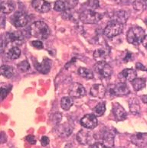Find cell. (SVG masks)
Wrapping results in <instances>:
<instances>
[{
  "instance_id": "6da1fadb",
  "label": "cell",
  "mask_w": 147,
  "mask_h": 148,
  "mask_svg": "<svg viewBox=\"0 0 147 148\" xmlns=\"http://www.w3.org/2000/svg\"><path fill=\"white\" fill-rule=\"evenodd\" d=\"M30 34L38 39L45 40L50 35V29L44 21H35L30 27Z\"/></svg>"
},
{
  "instance_id": "7a4b0ae2",
  "label": "cell",
  "mask_w": 147,
  "mask_h": 148,
  "mask_svg": "<svg viewBox=\"0 0 147 148\" xmlns=\"http://www.w3.org/2000/svg\"><path fill=\"white\" fill-rule=\"evenodd\" d=\"M144 37H145L144 30L139 26H134L130 28L126 34L127 41L133 45H139V44H142Z\"/></svg>"
},
{
  "instance_id": "3957f363",
  "label": "cell",
  "mask_w": 147,
  "mask_h": 148,
  "mask_svg": "<svg viewBox=\"0 0 147 148\" xmlns=\"http://www.w3.org/2000/svg\"><path fill=\"white\" fill-rule=\"evenodd\" d=\"M123 30H124V24L112 20L110 22L107 24V27L104 31V33L105 36L107 38H113L121 34Z\"/></svg>"
},
{
  "instance_id": "277c9868",
  "label": "cell",
  "mask_w": 147,
  "mask_h": 148,
  "mask_svg": "<svg viewBox=\"0 0 147 148\" xmlns=\"http://www.w3.org/2000/svg\"><path fill=\"white\" fill-rule=\"evenodd\" d=\"M103 15L94 10L87 9L80 14V20L84 24H96L102 19Z\"/></svg>"
},
{
  "instance_id": "5b68a950",
  "label": "cell",
  "mask_w": 147,
  "mask_h": 148,
  "mask_svg": "<svg viewBox=\"0 0 147 148\" xmlns=\"http://www.w3.org/2000/svg\"><path fill=\"white\" fill-rule=\"evenodd\" d=\"M94 71L100 76L104 78H107L111 76L113 74V68L107 62L99 61L94 66Z\"/></svg>"
},
{
  "instance_id": "8992f818",
  "label": "cell",
  "mask_w": 147,
  "mask_h": 148,
  "mask_svg": "<svg viewBox=\"0 0 147 148\" xmlns=\"http://www.w3.org/2000/svg\"><path fill=\"white\" fill-rule=\"evenodd\" d=\"M109 92L110 95L117 96L126 95L130 93V89L125 83H119L110 85L109 86Z\"/></svg>"
},
{
  "instance_id": "52a82bcc",
  "label": "cell",
  "mask_w": 147,
  "mask_h": 148,
  "mask_svg": "<svg viewBox=\"0 0 147 148\" xmlns=\"http://www.w3.org/2000/svg\"><path fill=\"white\" fill-rule=\"evenodd\" d=\"M11 21L13 24V25L16 28H22L28 24V16L27 14L23 12H15L13 16L11 18Z\"/></svg>"
},
{
  "instance_id": "ba28073f",
  "label": "cell",
  "mask_w": 147,
  "mask_h": 148,
  "mask_svg": "<svg viewBox=\"0 0 147 148\" xmlns=\"http://www.w3.org/2000/svg\"><path fill=\"white\" fill-rule=\"evenodd\" d=\"M77 141L83 145H88L94 141V134L88 130H81L77 134Z\"/></svg>"
},
{
  "instance_id": "9c48e42d",
  "label": "cell",
  "mask_w": 147,
  "mask_h": 148,
  "mask_svg": "<svg viewBox=\"0 0 147 148\" xmlns=\"http://www.w3.org/2000/svg\"><path fill=\"white\" fill-rule=\"evenodd\" d=\"M97 119L94 114H86L81 119V125L87 129H94L97 126Z\"/></svg>"
},
{
  "instance_id": "30bf717a",
  "label": "cell",
  "mask_w": 147,
  "mask_h": 148,
  "mask_svg": "<svg viewBox=\"0 0 147 148\" xmlns=\"http://www.w3.org/2000/svg\"><path fill=\"white\" fill-rule=\"evenodd\" d=\"M86 89L83 85L75 83L71 85L69 89V95L71 98H81L86 95Z\"/></svg>"
},
{
  "instance_id": "8fae6325",
  "label": "cell",
  "mask_w": 147,
  "mask_h": 148,
  "mask_svg": "<svg viewBox=\"0 0 147 148\" xmlns=\"http://www.w3.org/2000/svg\"><path fill=\"white\" fill-rule=\"evenodd\" d=\"M32 6L40 13H46L51 9V4L45 0H32Z\"/></svg>"
},
{
  "instance_id": "7c38bea8",
  "label": "cell",
  "mask_w": 147,
  "mask_h": 148,
  "mask_svg": "<svg viewBox=\"0 0 147 148\" xmlns=\"http://www.w3.org/2000/svg\"><path fill=\"white\" fill-rule=\"evenodd\" d=\"M23 40L24 36L21 32H9L6 34V43H12V45H21Z\"/></svg>"
},
{
  "instance_id": "4fadbf2b",
  "label": "cell",
  "mask_w": 147,
  "mask_h": 148,
  "mask_svg": "<svg viewBox=\"0 0 147 148\" xmlns=\"http://www.w3.org/2000/svg\"><path fill=\"white\" fill-rule=\"evenodd\" d=\"M137 71L133 69H125L119 74V79L121 80V83L132 82L137 78Z\"/></svg>"
},
{
  "instance_id": "5bb4252c",
  "label": "cell",
  "mask_w": 147,
  "mask_h": 148,
  "mask_svg": "<svg viewBox=\"0 0 147 148\" xmlns=\"http://www.w3.org/2000/svg\"><path fill=\"white\" fill-rule=\"evenodd\" d=\"M131 141L139 147L147 146V133H137L131 136Z\"/></svg>"
},
{
  "instance_id": "9a60e30c",
  "label": "cell",
  "mask_w": 147,
  "mask_h": 148,
  "mask_svg": "<svg viewBox=\"0 0 147 148\" xmlns=\"http://www.w3.org/2000/svg\"><path fill=\"white\" fill-rule=\"evenodd\" d=\"M34 66L35 70H38L39 72L43 74H47L51 70V60L48 58H45L42 61V63H39L37 61L34 62Z\"/></svg>"
},
{
  "instance_id": "2e32d148",
  "label": "cell",
  "mask_w": 147,
  "mask_h": 148,
  "mask_svg": "<svg viewBox=\"0 0 147 148\" xmlns=\"http://www.w3.org/2000/svg\"><path fill=\"white\" fill-rule=\"evenodd\" d=\"M113 114L115 119L119 121H124L126 119V112L123 107L119 103H114L112 108Z\"/></svg>"
},
{
  "instance_id": "e0dca14e",
  "label": "cell",
  "mask_w": 147,
  "mask_h": 148,
  "mask_svg": "<svg viewBox=\"0 0 147 148\" xmlns=\"http://www.w3.org/2000/svg\"><path fill=\"white\" fill-rule=\"evenodd\" d=\"M90 93L93 97L103 99L106 95V88L102 84H94L90 88Z\"/></svg>"
},
{
  "instance_id": "ac0fdd59",
  "label": "cell",
  "mask_w": 147,
  "mask_h": 148,
  "mask_svg": "<svg viewBox=\"0 0 147 148\" xmlns=\"http://www.w3.org/2000/svg\"><path fill=\"white\" fill-rule=\"evenodd\" d=\"M15 9V2L12 0H6L2 1L1 3V9L2 12L4 14L12 13Z\"/></svg>"
},
{
  "instance_id": "d6986e66",
  "label": "cell",
  "mask_w": 147,
  "mask_h": 148,
  "mask_svg": "<svg viewBox=\"0 0 147 148\" xmlns=\"http://www.w3.org/2000/svg\"><path fill=\"white\" fill-rule=\"evenodd\" d=\"M102 143L107 148H111L114 144V135L110 131H105L102 137Z\"/></svg>"
},
{
  "instance_id": "ffe728a7",
  "label": "cell",
  "mask_w": 147,
  "mask_h": 148,
  "mask_svg": "<svg viewBox=\"0 0 147 148\" xmlns=\"http://www.w3.org/2000/svg\"><path fill=\"white\" fill-rule=\"evenodd\" d=\"M73 127L68 124H63L57 127V132L61 137H68L72 133Z\"/></svg>"
},
{
  "instance_id": "44dd1931",
  "label": "cell",
  "mask_w": 147,
  "mask_h": 148,
  "mask_svg": "<svg viewBox=\"0 0 147 148\" xmlns=\"http://www.w3.org/2000/svg\"><path fill=\"white\" fill-rule=\"evenodd\" d=\"M128 14L125 11H117V12L114 13V17L112 20L117 21L118 22H120L122 24H124L127 21Z\"/></svg>"
},
{
  "instance_id": "7402d4cb",
  "label": "cell",
  "mask_w": 147,
  "mask_h": 148,
  "mask_svg": "<svg viewBox=\"0 0 147 148\" xmlns=\"http://www.w3.org/2000/svg\"><path fill=\"white\" fill-rule=\"evenodd\" d=\"M129 106L131 113L133 114H139L140 112V106L137 99H131L129 101Z\"/></svg>"
},
{
  "instance_id": "603a6c76",
  "label": "cell",
  "mask_w": 147,
  "mask_h": 148,
  "mask_svg": "<svg viewBox=\"0 0 147 148\" xmlns=\"http://www.w3.org/2000/svg\"><path fill=\"white\" fill-rule=\"evenodd\" d=\"M21 55V50L17 47H13L12 48H10L7 51L6 57L10 60H16L19 58Z\"/></svg>"
},
{
  "instance_id": "cb8c5ba5",
  "label": "cell",
  "mask_w": 147,
  "mask_h": 148,
  "mask_svg": "<svg viewBox=\"0 0 147 148\" xmlns=\"http://www.w3.org/2000/svg\"><path fill=\"white\" fill-rule=\"evenodd\" d=\"M1 73L6 78H12L15 74V70L12 66L8 65H2L1 66Z\"/></svg>"
},
{
  "instance_id": "d4e9b609",
  "label": "cell",
  "mask_w": 147,
  "mask_h": 148,
  "mask_svg": "<svg viewBox=\"0 0 147 148\" xmlns=\"http://www.w3.org/2000/svg\"><path fill=\"white\" fill-rule=\"evenodd\" d=\"M132 86H133V89L136 91H139L143 88H145L146 84V81L145 79L143 78H136L133 81L131 82Z\"/></svg>"
},
{
  "instance_id": "484cf974",
  "label": "cell",
  "mask_w": 147,
  "mask_h": 148,
  "mask_svg": "<svg viewBox=\"0 0 147 148\" xmlns=\"http://www.w3.org/2000/svg\"><path fill=\"white\" fill-rule=\"evenodd\" d=\"M77 73L81 76H82L83 78L88 79H91L94 78V73L91 70L88 69V68L84 67H80L77 70Z\"/></svg>"
},
{
  "instance_id": "4316f807",
  "label": "cell",
  "mask_w": 147,
  "mask_h": 148,
  "mask_svg": "<svg viewBox=\"0 0 147 148\" xmlns=\"http://www.w3.org/2000/svg\"><path fill=\"white\" fill-rule=\"evenodd\" d=\"M109 54L108 50L105 48H100L95 51L94 53V57L96 60H103L106 58Z\"/></svg>"
},
{
  "instance_id": "83f0119b",
  "label": "cell",
  "mask_w": 147,
  "mask_h": 148,
  "mask_svg": "<svg viewBox=\"0 0 147 148\" xmlns=\"http://www.w3.org/2000/svg\"><path fill=\"white\" fill-rule=\"evenodd\" d=\"M73 105V100L70 97H63L61 100V106L64 110H69Z\"/></svg>"
},
{
  "instance_id": "f1b7e54d",
  "label": "cell",
  "mask_w": 147,
  "mask_h": 148,
  "mask_svg": "<svg viewBox=\"0 0 147 148\" xmlns=\"http://www.w3.org/2000/svg\"><path fill=\"white\" fill-rule=\"evenodd\" d=\"M105 111H106V105L105 102H100L97 104L95 108H94V113L96 116H102L103 114H104Z\"/></svg>"
},
{
  "instance_id": "f546056e",
  "label": "cell",
  "mask_w": 147,
  "mask_h": 148,
  "mask_svg": "<svg viewBox=\"0 0 147 148\" xmlns=\"http://www.w3.org/2000/svg\"><path fill=\"white\" fill-rule=\"evenodd\" d=\"M133 5L136 10L143 11L147 7V0H136Z\"/></svg>"
},
{
  "instance_id": "4dcf8cb0",
  "label": "cell",
  "mask_w": 147,
  "mask_h": 148,
  "mask_svg": "<svg viewBox=\"0 0 147 148\" xmlns=\"http://www.w3.org/2000/svg\"><path fill=\"white\" fill-rule=\"evenodd\" d=\"M17 67L21 72L26 73L30 70V64L27 60H24L18 64Z\"/></svg>"
},
{
  "instance_id": "1f68e13d",
  "label": "cell",
  "mask_w": 147,
  "mask_h": 148,
  "mask_svg": "<svg viewBox=\"0 0 147 148\" xmlns=\"http://www.w3.org/2000/svg\"><path fill=\"white\" fill-rule=\"evenodd\" d=\"M87 6L89 8L90 10H94V9H97L100 6L99 4V1L98 0H88V2L86 3Z\"/></svg>"
},
{
  "instance_id": "d6a6232c",
  "label": "cell",
  "mask_w": 147,
  "mask_h": 148,
  "mask_svg": "<svg viewBox=\"0 0 147 148\" xmlns=\"http://www.w3.org/2000/svg\"><path fill=\"white\" fill-rule=\"evenodd\" d=\"M31 45H32V46L33 47H35V48L36 49H39V50H41V49H43V47H44V45H43L42 42L38 40L32 41V42H31Z\"/></svg>"
},
{
  "instance_id": "836d02e7",
  "label": "cell",
  "mask_w": 147,
  "mask_h": 148,
  "mask_svg": "<svg viewBox=\"0 0 147 148\" xmlns=\"http://www.w3.org/2000/svg\"><path fill=\"white\" fill-rule=\"evenodd\" d=\"M9 89H5V88H1V91H0V95H1V99H5V98L6 97L8 94H9Z\"/></svg>"
},
{
  "instance_id": "e575fe53",
  "label": "cell",
  "mask_w": 147,
  "mask_h": 148,
  "mask_svg": "<svg viewBox=\"0 0 147 148\" xmlns=\"http://www.w3.org/2000/svg\"><path fill=\"white\" fill-rule=\"evenodd\" d=\"M49 138H48V137H46V136H43L42 138H41V145H42L43 147H46L48 145V144H49Z\"/></svg>"
},
{
  "instance_id": "d590c367",
  "label": "cell",
  "mask_w": 147,
  "mask_h": 148,
  "mask_svg": "<svg viewBox=\"0 0 147 148\" xmlns=\"http://www.w3.org/2000/svg\"><path fill=\"white\" fill-rule=\"evenodd\" d=\"M133 60V53H130V52H126V56L124 57V61L125 63H127V62Z\"/></svg>"
},
{
  "instance_id": "8d00e7d4",
  "label": "cell",
  "mask_w": 147,
  "mask_h": 148,
  "mask_svg": "<svg viewBox=\"0 0 147 148\" xmlns=\"http://www.w3.org/2000/svg\"><path fill=\"white\" fill-rule=\"evenodd\" d=\"M26 140L31 144H35L36 143V140L33 135H28L26 138Z\"/></svg>"
},
{
  "instance_id": "74e56055",
  "label": "cell",
  "mask_w": 147,
  "mask_h": 148,
  "mask_svg": "<svg viewBox=\"0 0 147 148\" xmlns=\"http://www.w3.org/2000/svg\"><path fill=\"white\" fill-rule=\"evenodd\" d=\"M90 148H107L103 143H95L90 146Z\"/></svg>"
},
{
  "instance_id": "f35d334b",
  "label": "cell",
  "mask_w": 147,
  "mask_h": 148,
  "mask_svg": "<svg viewBox=\"0 0 147 148\" xmlns=\"http://www.w3.org/2000/svg\"><path fill=\"white\" fill-rule=\"evenodd\" d=\"M136 68H137V70H143V71H147V68L143 64H141V63H137V64H136Z\"/></svg>"
},
{
  "instance_id": "ab89813d",
  "label": "cell",
  "mask_w": 147,
  "mask_h": 148,
  "mask_svg": "<svg viewBox=\"0 0 147 148\" xmlns=\"http://www.w3.org/2000/svg\"><path fill=\"white\" fill-rule=\"evenodd\" d=\"M142 45H143V47H145L147 49V35H145V37L143 38V41H142Z\"/></svg>"
},
{
  "instance_id": "60d3db41",
  "label": "cell",
  "mask_w": 147,
  "mask_h": 148,
  "mask_svg": "<svg viewBox=\"0 0 147 148\" xmlns=\"http://www.w3.org/2000/svg\"><path fill=\"white\" fill-rule=\"evenodd\" d=\"M142 101L147 105V95H144L142 96Z\"/></svg>"
},
{
  "instance_id": "b9f144b4",
  "label": "cell",
  "mask_w": 147,
  "mask_h": 148,
  "mask_svg": "<svg viewBox=\"0 0 147 148\" xmlns=\"http://www.w3.org/2000/svg\"><path fill=\"white\" fill-rule=\"evenodd\" d=\"M5 141H6V140H4V133L2 132V143H4Z\"/></svg>"
},
{
  "instance_id": "7bdbcfd3",
  "label": "cell",
  "mask_w": 147,
  "mask_h": 148,
  "mask_svg": "<svg viewBox=\"0 0 147 148\" xmlns=\"http://www.w3.org/2000/svg\"><path fill=\"white\" fill-rule=\"evenodd\" d=\"M146 26H147V21H146Z\"/></svg>"
}]
</instances>
